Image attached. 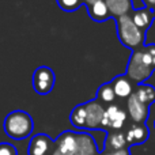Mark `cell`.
<instances>
[{"mask_svg": "<svg viewBox=\"0 0 155 155\" xmlns=\"http://www.w3.org/2000/svg\"><path fill=\"white\" fill-rule=\"evenodd\" d=\"M3 127L8 137L14 140H23L33 134L34 121L25 110H12L5 116Z\"/></svg>", "mask_w": 155, "mask_h": 155, "instance_id": "1", "label": "cell"}, {"mask_svg": "<svg viewBox=\"0 0 155 155\" xmlns=\"http://www.w3.org/2000/svg\"><path fill=\"white\" fill-rule=\"evenodd\" d=\"M154 70L155 67L153 61L150 60L148 54L144 52V49H136L129 56L128 65H127L125 70V76L134 84H143L151 76Z\"/></svg>", "mask_w": 155, "mask_h": 155, "instance_id": "2", "label": "cell"}, {"mask_svg": "<svg viewBox=\"0 0 155 155\" xmlns=\"http://www.w3.org/2000/svg\"><path fill=\"white\" fill-rule=\"evenodd\" d=\"M116 26H117V37L125 48L136 51V49H139V46H142V44H144L146 33H143L134 23L131 15L117 18Z\"/></svg>", "mask_w": 155, "mask_h": 155, "instance_id": "3", "label": "cell"}, {"mask_svg": "<svg viewBox=\"0 0 155 155\" xmlns=\"http://www.w3.org/2000/svg\"><path fill=\"white\" fill-rule=\"evenodd\" d=\"M31 83L35 93L40 95H46L53 90L54 83H56V75L51 67L41 65L33 72Z\"/></svg>", "mask_w": 155, "mask_h": 155, "instance_id": "4", "label": "cell"}, {"mask_svg": "<svg viewBox=\"0 0 155 155\" xmlns=\"http://www.w3.org/2000/svg\"><path fill=\"white\" fill-rule=\"evenodd\" d=\"M127 120H128V114L127 112L118 105H110V106L105 107V114L104 120H102L101 129L104 131H121L125 125Z\"/></svg>", "mask_w": 155, "mask_h": 155, "instance_id": "5", "label": "cell"}, {"mask_svg": "<svg viewBox=\"0 0 155 155\" xmlns=\"http://www.w3.org/2000/svg\"><path fill=\"white\" fill-rule=\"evenodd\" d=\"M84 109H86V121H84L86 131L101 129L102 120H104V114H105L104 105H101L97 99H91L88 102H84Z\"/></svg>", "mask_w": 155, "mask_h": 155, "instance_id": "6", "label": "cell"}, {"mask_svg": "<svg viewBox=\"0 0 155 155\" xmlns=\"http://www.w3.org/2000/svg\"><path fill=\"white\" fill-rule=\"evenodd\" d=\"M127 114L132 120V124H146L150 116V106L137 99L135 94H132L127 99Z\"/></svg>", "mask_w": 155, "mask_h": 155, "instance_id": "7", "label": "cell"}, {"mask_svg": "<svg viewBox=\"0 0 155 155\" xmlns=\"http://www.w3.org/2000/svg\"><path fill=\"white\" fill-rule=\"evenodd\" d=\"M54 140L46 134H37L31 137L27 153L29 155H49L54 150Z\"/></svg>", "mask_w": 155, "mask_h": 155, "instance_id": "8", "label": "cell"}, {"mask_svg": "<svg viewBox=\"0 0 155 155\" xmlns=\"http://www.w3.org/2000/svg\"><path fill=\"white\" fill-rule=\"evenodd\" d=\"M75 155H99V148L93 135L87 132H76Z\"/></svg>", "mask_w": 155, "mask_h": 155, "instance_id": "9", "label": "cell"}, {"mask_svg": "<svg viewBox=\"0 0 155 155\" xmlns=\"http://www.w3.org/2000/svg\"><path fill=\"white\" fill-rule=\"evenodd\" d=\"M148 136H150V131H148L146 124H132L125 132V139L129 146H139L147 142Z\"/></svg>", "mask_w": 155, "mask_h": 155, "instance_id": "10", "label": "cell"}, {"mask_svg": "<svg viewBox=\"0 0 155 155\" xmlns=\"http://www.w3.org/2000/svg\"><path fill=\"white\" fill-rule=\"evenodd\" d=\"M56 148L61 151L63 154L67 155H75L76 151V132L74 131H64L57 136L56 142Z\"/></svg>", "mask_w": 155, "mask_h": 155, "instance_id": "11", "label": "cell"}, {"mask_svg": "<svg viewBox=\"0 0 155 155\" xmlns=\"http://www.w3.org/2000/svg\"><path fill=\"white\" fill-rule=\"evenodd\" d=\"M112 18L117 19L121 16L131 15L134 11L132 0H104Z\"/></svg>", "mask_w": 155, "mask_h": 155, "instance_id": "12", "label": "cell"}, {"mask_svg": "<svg viewBox=\"0 0 155 155\" xmlns=\"http://www.w3.org/2000/svg\"><path fill=\"white\" fill-rule=\"evenodd\" d=\"M124 148H128V143H127V139H125V132L123 131L107 132L102 151H120V150H124Z\"/></svg>", "mask_w": 155, "mask_h": 155, "instance_id": "13", "label": "cell"}, {"mask_svg": "<svg viewBox=\"0 0 155 155\" xmlns=\"http://www.w3.org/2000/svg\"><path fill=\"white\" fill-rule=\"evenodd\" d=\"M112 87L114 90V94L120 99H128L134 94V83L128 79L125 75H118L112 80Z\"/></svg>", "mask_w": 155, "mask_h": 155, "instance_id": "14", "label": "cell"}, {"mask_svg": "<svg viewBox=\"0 0 155 155\" xmlns=\"http://www.w3.org/2000/svg\"><path fill=\"white\" fill-rule=\"evenodd\" d=\"M131 18H132V21H134V23L136 25L143 33H146L150 29L151 23H153V21H154V12L147 7L137 8V10H134L131 12Z\"/></svg>", "mask_w": 155, "mask_h": 155, "instance_id": "15", "label": "cell"}, {"mask_svg": "<svg viewBox=\"0 0 155 155\" xmlns=\"http://www.w3.org/2000/svg\"><path fill=\"white\" fill-rule=\"evenodd\" d=\"M87 14L94 22H99V23L101 22H106L110 18L109 10H107L104 0H98L93 5L87 7Z\"/></svg>", "mask_w": 155, "mask_h": 155, "instance_id": "16", "label": "cell"}, {"mask_svg": "<svg viewBox=\"0 0 155 155\" xmlns=\"http://www.w3.org/2000/svg\"><path fill=\"white\" fill-rule=\"evenodd\" d=\"M116 98H117V97H116L114 90H113L112 83L110 82L104 83V84L97 90L95 99L101 105H104V106H110V105H113V102L116 101Z\"/></svg>", "mask_w": 155, "mask_h": 155, "instance_id": "17", "label": "cell"}, {"mask_svg": "<svg viewBox=\"0 0 155 155\" xmlns=\"http://www.w3.org/2000/svg\"><path fill=\"white\" fill-rule=\"evenodd\" d=\"M134 94L137 97L139 101H142L143 104L148 105V106L155 102V87L154 86L144 84V83H143V84H137Z\"/></svg>", "mask_w": 155, "mask_h": 155, "instance_id": "18", "label": "cell"}, {"mask_svg": "<svg viewBox=\"0 0 155 155\" xmlns=\"http://www.w3.org/2000/svg\"><path fill=\"white\" fill-rule=\"evenodd\" d=\"M84 121H86V109L84 104L76 105L72 109L70 114V123L72 124L74 128L78 129H84Z\"/></svg>", "mask_w": 155, "mask_h": 155, "instance_id": "19", "label": "cell"}, {"mask_svg": "<svg viewBox=\"0 0 155 155\" xmlns=\"http://www.w3.org/2000/svg\"><path fill=\"white\" fill-rule=\"evenodd\" d=\"M56 2L57 5L65 12H74L82 5V0H56Z\"/></svg>", "mask_w": 155, "mask_h": 155, "instance_id": "20", "label": "cell"}, {"mask_svg": "<svg viewBox=\"0 0 155 155\" xmlns=\"http://www.w3.org/2000/svg\"><path fill=\"white\" fill-rule=\"evenodd\" d=\"M0 155H18V150L11 143H0Z\"/></svg>", "mask_w": 155, "mask_h": 155, "instance_id": "21", "label": "cell"}, {"mask_svg": "<svg viewBox=\"0 0 155 155\" xmlns=\"http://www.w3.org/2000/svg\"><path fill=\"white\" fill-rule=\"evenodd\" d=\"M143 49H144V52L148 54V57H150V60L153 61V64L155 67V44H153V45L143 46Z\"/></svg>", "mask_w": 155, "mask_h": 155, "instance_id": "22", "label": "cell"}, {"mask_svg": "<svg viewBox=\"0 0 155 155\" xmlns=\"http://www.w3.org/2000/svg\"><path fill=\"white\" fill-rule=\"evenodd\" d=\"M101 155H131V153H129V148H124L120 151H104Z\"/></svg>", "mask_w": 155, "mask_h": 155, "instance_id": "23", "label": "cell"}, {"mask_svg": "<svg viewBox=\"0 0 155 155\" xmlns=\"http://www.w3.org/2000/svg\"><path fill=\"white\" fill-rule=\"evenodd\" d=\"M142 2L144 3V5H146V7H147V8H150V10L153 11V12L155 11V0H142Z\"/></svg>", "mask_w": 155, "mask_h": 155, "instance_id": "24", "label": "cell"}, {"mask_svg": "<svg viewBox=\"0 0 155 155\" xmlns=\"http://www.w3.org/2000/svg\"><path fill=\"white\" fill-rule=\"evenodd\" d=\"M95 2H98V0H82V4H84L86 7H90V5H93Z\"/></svg>", "mask_w": 155, "mask_h": 155, "instance_id": "25", "label": "cell"}, {"mask_svg": "<svg viewBox=\"0 0 155 155\" xmlns=\"http://www.w3.org/2000/svg\"><path fill=\"white\" fill-rule=\"evenodd\" d=\"M51 155H67V154H63L61 151H59V150H57L56 147H54V150L52 151V154H51Z\"/></svg>", "mask_w": 155, "mask_h": 155, "instance_id": "26", "label": "cell"}, {"mask_svg": "<svg viewBox=\"0 0 155 155\" xmlns=\"http://www.w3.org/2000/svg\"><path fill=\"white\" fill-rule=\"evenodd\" d=\"M154 19H155V11H154Z\"/></svg>", "mask_w": 155, "mask_h": 155, "instance_id": "27", "label": "cell"}, {"mask_svg": "<svg viewBox=\"0 0 155 155\" xmlns=\"http://www.w3.org/2000/svg\"><path fill=\"white\" fill-rule=\"evenodd\" d=\"M154 127H155V121H154Z\"/></svg>", "mask_w": 155, "mask_h": 155, "instance_id": "28", "label": "cell"}]
</instances>
